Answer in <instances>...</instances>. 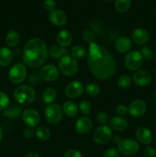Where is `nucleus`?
<instances>
[{
    "label": "nucleus",
    "mask_w": 156,
    "mask_h": 157,
    "mask_svg": "<svg viewBox=\"0 0 156 157\" xmlns=\"http://www.w3.org/2000/svg\"><path fill=\"white\" fill-rule=\"evenodd\" d=\"M15 100L22 105H30L36 99V92L33 87L28 84L19 85L14 90Z\"/></svg>",
    "instance_id": "nucleus-3"
},
{
    "label": "nucleus",
    "mask_w": 156,
    "mask_h": 157,
    "mask_svg": "<svg viewBox=\"0 0 156 157\" xmlns=\"http://www.w3.org/2000/svg\"><path fill=\"white\" fill-rule=\"evenodd\" d=\"M154 74H155V77H156V69H155V72H154Z\"/></svg>",
    "instance_id": "nucleus-50"
},
{
    "label": "nucleus",
    "mask_w": 156,
    "mask_h": 157,
    "mask_svg": "<svg viewBox=\"0 0 156 157\" xmlns=\"http://www.w3.org/2000/svg\"><path fill=\"white\" fill-rule=\"evenodd\" d=\"M57 98V91L52 87L45 89L42 94V100L44 104H50L55 101Z\"/></svg>",
    "instance_id": "nucleus-26"
},
{
    "label": "nucleus",
    "mask_w": 156,
    "mask_h": 157,
    "mask_svg": "<svg viewBox=\"0 0 156 157\" xmlns=\"http://www.w3.org/2000/svg\"><path fill=\"white\" fill-rule=\"evenodd\" d=\"M79 109L83 114L88 115L91 111V104L88 101H82L79 104Z\"/></svg>",
    "instance_id": "nucleus-34"
},
{
    "label": "nucleus",
    "mask_w": 156,
    "mask_h": 157,
    "mask_svg": "<svg viewBox=\"0 0 156 157\" xmlns=\"http://www.w3.org/2000/svg\"><path fill=\"white\" fill-rule=\"evenodd\" d=\"M113 137L111 129L106 125H102L96 129L93 135V139L96 144L102 145L106 144Z\"/></svg>",
    "instance_id": "nucleus-9"
},
{
    "label": "nucleus",
    "mask_w": 156,
    "mask_h": 157,
    "mask_svg": "<svg viewBox=\"0 0 156 157\" xmlns=\"http://www.w3.org/2000/svg\"><path fill=\"white\" fill-rule=\"evenodd\" d=\"M41 78L40 77V75L38 72H33L29 76V82L32 84H39L40 81H41Z\"/></svg>",
    "instance_id": "nucleus-38"
},
{
    "label": "nucleus",
    "mask_w": 156,
    "mask_h": 157,
    "mask_svg": "<svg viewBox=\"0 0 156 157\" xmlns=\"http://www.w3.org/2000/svg\"><path fill=\"white\" fill-rule=\"evenodd\" d=\"M26 157H41V156H39L38 153H35V152H30V153H28L27 155H26Z\"/></svg>",
    "instance_id": "nucleus-46"
},
{
    "label": "nucleus",
    "mask_w": 156,
    "mask_h": 157,
    "mask_svg": "<svg viewBox=\"0 0 156 157\" xmlns=\"http://www.w3.org/2000/svg\"><path fill=\"white\" fill-rule=\"evenodd\" d=\"M44 8L47 11H53L56 6V2L55 0H44Z\"/></svg>",
    "instance_id": "nucleus-40"
},
{
    "label": "nucleus",
    "mask_w": 156,
    "mask_h": 157,
    "mask_svg": "<svg viewBox=\"0 0 156 157\" xmlns=\"http://www.w3.org/2000/svg\"><path fill=\"white\" fill-rule=\"evenodd\" d=\"M96 120L99 122V124L104 125V124H106L109 121V117L106 112H99V113L96 116Z\"/></svg>",
    "instance_id": "nucleus-37"
},
{
    "label": "nucleus",
    "mask_w": 156,
    "mask_h": 157,
    "mask_svg": "<svg viewBox=\"0 0 156 157\" xmlns=\"http://www.w3.org/2000/svg\"><path fill=\"white\" fill-rule=\"evenodd\" d=\"M2 137H3V130H2V128L0 127V141L2 140Z\"/></svg>",
    "instance_id": "nucleus-48"
},
{
    "label": "nucleus",
    "mask_w": 156,
    "mask_h": 157,
    "mask_svg": "<svg viewBox=\"0 0 156 157\" xmlns=\"http://www.w3.org/2000/svg\"><path fill=\"white\" fill-rule=\"evenodd\" d=\"M39 75L42 80L51 82L58 78L59 71H58V67L54 64H46L41 67Z\"/></svg>",
    "instance_id": "nucleus-10"
},
{
    "label": "nucleus",
    "mask_w": 156,
    "mask_h": 157,
    "mask_svg": "<svg viewBox=\"0 0 156 157\" xmlns=\"http://www.w3.org/2000/svg\"><path fill=\"white\" fill-rule=\"evenodd\" d=\"M63 112L65 113L67 116L70 117H76L78 113V107L74 102L70 101H67L64 103L63 105Z\"/></svg>",
    "instance_id": "nucleus-23"
},
{
    "label": "nucleus",
    "mask_w": 156,
    "mask_h": 157,
    "mask_svg": "<svg viewBox=\"0 0 156 157\" xmlns=\"http://www.w3.org/2000/svg\"><path fill=\"white\" fill-rule=\"evenodd\" d=\"M136 137L137 140L144 145H148L152 142L153 136L150 130L146 127H139L136 132Z\"/></svg>",
    "instance_id": "nucleus-17"
},
{
    "label": "nucleus",
    "mask_w": 156,
    "mask_h": 157,
    "mask_svg": "<svg viewBox=\"0 0 156 157\" xmlns=\"http://www.w3.org/2000/svg\"><path fill=\"white\" fill-rule=\"evenodd\" d=\"M103 157H119V151L115 148H110L105 152Z\"/></svg>",
    "instance_id": "nucleus-41"
},
{
    "label": "nucleus",
    "mask_w": 156,
    "mask_h": 157,
    "mask_svg": "<svg viewBox=\"0 0 156 157\" xmlns=\"http://www.w3.org/2000/svg\"><path fill=\"white\" fill-rule=\"evenodd\" d=\"M47 57V48L42 39L34 38L29 40L24 46L23 61L30 67H39L44 64Z\"/></svg>",
    "instance_id": "nucleus-2"
},
{
    "label": "nucleus",
    "mask_w": 156,
    "mask_h": 157,
    "mask_svg": "<svg viewBox=\"0 0 156 157\" xmlns=\"http://www.w3.org/2000/svg\"><path fill=\"white\" fill-rule=\"evenodd\" d=\"M140 53L143 59L146 60V61H151L154 58V53L149 47L142 48Z\"/></svg>",
    "instance_id": "nucleus-35"
},
{
    "label": "nucleus",
    "mask_w": 156,
    "mask_h": 157,
    "mask_svg": "<svg viewBox=\"0 0 156 157\" xmlns=\"http://www.w3.org/2000/svg\"><path fill=\"white\" fill-rule=\"evenodd\" d=\"M45 119L49 124H58L61 121L64 115L62 108L57 104H50L45 108Z\"/></svg>",
    "instance_id": "nucleus-5"
},
{
    "label": "nucleus",
    "mask_w": 156,
    "mask_h": 157,
    "mask_svg": "<svg viewBox=\"0 0 156 157\" xmlns=\"http://www.w3.org/2000/svg\"><path fill=\"white\" fill-rule=\"evenodd\" d=\"M128 112V107L125 105H124V104H119V105H118L116 108V113H117L119 117L125 116Z\"/></svg>",
    "instance_id": "nucleus-39"
},
{
    "label": "nucleus",
    "mask_w": 156,
    "mask_h": 157,
    "mask_svg": "<svg viewBox=\"0 0 156 157\" xmlns=\"http://www.w3.org/2000/svg\"><path fill=\"white\" fill-rule=\"evenodd\" d=\"M143 60L140 52L132 51L125 55L124 63H125V67L128 70L133 71L139 70L142 67V64H143Z\"/></svg>",
    "instance_id": "nucleus-8"
},
{
    "label": "nucleus",
    "mask_w": 156,
    "mask_h": 157,
    "mask_svg": "<svg viewBox=\"0 0 156 157\" xmlns=\"http://www.w3.org/2000/svg\"><path fill=\"white\" fill-rule=\"evenodd\" d=\"M87 63L90 71L99 80L110 79L116 70V62L113 55L94 41L89 44Z\"/></svg>",
    "instance_id": "nucleus-1"
},
{
    "label": "nucleus",
    "mask_w": 156,
    "mask_h": 157,
    "mask_svg": "<svg viewBox=\"0 0 156 157\" xmlns=\"http://www.w3.org/2000/svg\"><path fill=\"white\" fill-rule=\"evenodd\" d=\"M10 100L5 92L0 90V110H5L9 107Z\"/></svg>",
    "instance_id": "nucleus-33"
},
{
    "label": "nucleus",
    "mask_w": 156,
    "mask_h": 157,
    "mask_svg": "<svg viewBox=\"0 0 156 157\" xmlns=\"http://www.w3.org/2000/svg\"><path fill=\"white\" fill-rule=\"evenodd\" d=\"M93 128V122L87 117H82L76 121L75 130L79 134H87Z\"/></svg>",
    "instance_id": "nucleus-16"
},
{
    "label": "nucleus",
    "mask_w": 156,
    "mask_h": 157,
    "mask_svg": "<svg viewBox=\"0 0 156 157\" xmlns=\"http://www.w3.org/2000/svg\"><path fill=\"white\" fill-rule=\"evenodd\" d=\"M154 97H155V99H156V90H155V93H154Z\"/></svg>",
    "instance_id": "nucleus-49"
},
{
    "label": "nucleus",
    "mask_w": 156,
    "mask_h": 157,
    "mask_svg": "<svg viewBox=\"0 0 156 157\" xmlns=\"http://www.w3.org/2000/svg\"><path fill=\"white\" fill-rule=\"evenodd\" d=\"M21 107H18V106H12L9 108L6 109L4 111L2 112V115L5 117L12 118V119H15L18 118V117L21 115Z\"/></svg>",
    "instance_id": "nucleus-27"
},
{
    "label": "nucleus",
    "mask_w": 156,
    "mask_h": 157,
    "mask_svg": "<svg viewBox=\"0 0 156 157\" xmlns=\"http://www.w3.org/2000/svg\"><path fill=\"white\" fill-rule=\"evenodd\" d=\"M20 41L19 34L15 31H9L6 37V42L10 48H15L18 44Z\"/></svg>",
    "instance_id": "nucleus-24"
},
{
    "label": "nucleus",
    "mask_w": 156,
    "mask_h": 157,
    "mask_svg": "<svg viewBox=\"0 0 156 157\" xmlns=\"http://www.w3.org/2000/svg\"><path fill=\"white\" fill-rule=\"evenodd\" d=\"M57 42L59 46L62 48H67L72 43V35L68 31L61 30L57 35Z\"/></svg>",
    "instance_id": "nucleus-20"
},
{
    "label": "nucleus",
    "mask_w": 156,
    "mask_h": 157,
    "mask_svg": "<svg viewBox=\"0 0 156 157\" xmlns=\"http://www.w3.org/2000/svg\"><path fill=\"white\" fill-rule=\"evenodd\" d=\"M85 90L90 96H96L100 92V88L95 83H90V84H87L86 85Z\"/></svg>",
    "instance_id": "nucleus-32"
},
{
    "label": "nucleus",
    "mask_w": 156,
    "mask_h": 157,
    "mask_svg": "<svg viewBox=\"0 0 156 157\" xmlns=\"http://www.w3.org/2000/svg\"><path fill=\"white\" fill-rule=\"evenodd\" d=\"M132 82V78L129 75H122L118 79L117 84L119 87L125 89L129 87L131 85Z\"/></svg>",
    "instance_id": "nucleus-31"
},
{
    "label": "nucleus",
    "mask_w": 156,
    "mask_h": 157,
    "mask_svg": "<svg viewBox=\"0 0 156 157\" xmlns=\"http://www.w3.org/2000/svg\"><path fill=\"white\" fill-rule=\"evenodd\" d=\"M12 53L14 54V55H19L20 54H21V50H19V49H15V51H14V52H12Z\"/></svg>",
    "instance_id": "nucleus-47"
},
{
    "label": "nucleus",
    "mask_w": 156,
    "mask_h": 157,
    "mask_svg": "<svg viewBox=\"0 0 156 157\" xmlns=\"http://www.w3.org/2000/svg\"><path fill=\"white\" fill-rule=\"evenodd\" d=\"M27 77V69L22 64H16L12 66L9 71V78L15 84H21Z\"/></svg>",
    "instance_id": "nucleus-7"
},
{
    "label": "nucleus",
    "mask_w": 156,
    "mask_h": 157,
    "mask_svg": "<svg viewBox=\"0 0 156 157\" xmlns=\"http://www.w3.org/2000/svg\"><path fill=\"white\" fill-rule=\"evenodd\" d=\"M13 53L8 48H0V66L7 67L12 61Z\"/></svg>",
    "instance_id": "nucleus-21"
},
{
    "label": "nucleus",
    "mask_w": 156,
    "mask_h": 157,
    "mask_svg": "<svg viewBox=\"0 0 156 157\" xmlns=\"http://www.w3.org/2000/svg\"><path fill=\"white\" fill-rule=\"evenodd\" d=\"M87 50L82 45H76L71 49V56L76 58H82L87 55Z\"/></svg>",
    "instance_id": "nucleus-30"
},
{
    "label": "nucleus",
    "mask_w": 156,
    "mask_h": 157,
    "mask_svg": "<svg viewBox=\"0 0 156 157\" xmlns=\"http://www.w3.org/2000/svg\"><path fill=\"white\" fill-rule=\"evenodd\" d=\"M112 139H113V142L114 143V144H119L121 140V138L119 135H115V136H113Z\"/></svg>",
    "instance_id": "nucleus-45"
},
{
    "label": "nucleus",
    "mask_w": 156,
    "mask_h": 157,
    "mask_svg": "<svg viewBox=\"0 0 156 157\" xmlns=\"http://www.w3.org/2000/svg\"><path fill=\"white\" fill-rule=\"evenodd\" d=\"M58 67L63 75L71 77L76 75L79 70V66L76 60L71 55L63 56L58 63Z\"/></svg>",
    "instance_id": "nucleus-4"
},
{
    "label": "nucleus",
    "mask_w": 156,
    "mask_h": 157,
    "mask_svg": "<svg viewBox=\"0 0 156 157\" xmlns=\"http://www.w3.org/2000/svg\"><path fill=\"white\" fill-rule=\"evenodd\" d=\"M64 157H83L80 151L76 150H69L65 152Z\"/></svg>",
    "instance_id": "nucleus-42"
},
{
    "label": "nucleus",
    "mask_w": 156,
    "mask_h": 157,
    "mask_svg": "<svg viewBox=\"0 0 156 157\" xmlns=\"http://www.w3.org/2000/svg\"><path fill=\"white\" fill-rule=\"evenodd\" d=\"M23 135L27 139H30V138L33 137L34 135H35V130L32 127H28V128H25L24 130Z\"/></svg>",
    "instance_id": "nucleus-44"
},
{
    "label": "nucleus",
    "mask_w": 156,
    "mask_h": 157,
    "mask_svg": "<svg viewBox=\"0 0 156 157\" xmlns=\"http://www.w3.org/2000/svg\"><path fill=\"white\" fill-rule=\"evenodd\" d=\"M131 6V0H115V8L121 13L127 12Z\"/></svg>",
    "instance_id": "nucleus-28"
},
{
    "label": "nucleus",
    "mask_w": 156,
    "mask_h": 157,
    "mask_svg": "<svg viewBox=\"0 0 156 157\" xmlns=\"http://www.w3.org/2000/svg\"><path fill=\"white\" fill-rule=\"evenodd\" d=\"M132 38L136 44L142 45V44H145L148 41L149 35L146 30L139 28V29H136L132 32Z\"/></svg>",
    "instance_id": "nucleus-18"
},
{
    "label": "nucleus",
    "mask_w": 156,
    "mask_h": 157,
    "mask_svg": "<svg viewBox=\"0 0 156 157\" xmlns=\"http://www.w3.org/2000/svg\"><path fill=\"white\" fill-rule=\"evenodd\" d=\"M84 87L81 82L73 81L69 83L65 88V94L69 98H76L84 93Z\"/></svg>",
    "instance_id": "nucleus-13"
},
{
    "label": "nucleus",
    "mask_w": 156,
    "mask_h": 157,
    "mask_svg": "<svg viewBox=\"0 0 156 157\" xmlns=\"http://www.w3.org/2000/svg\"><path fill=\"white\" fill-rule=\"evenodd\" d=\"M140 147L139 143L133 139L121 140L118 144V151L125 156H132L139 152Z\"/></svg>",
    "instance_id": "nucleus-6"
},
{
    "label": "nucleus",
    "mask_w": 156,
    "mask_h": 157,
    "mask_svg": "<svg viewBox=\"0 0 156 157\" xmlns=\"http://www.w3.org/2000/svg\"><path fill=\"white\" fill-rule=\"evenodd\" d=\"M145 157H155L156 156V150L153 147H148L145 150Z\"/></svg>",
    "instance_id": "nucleus-43"
},
{
    "label": "nucleus",
    "mask_w": 156,
    "mask_h": 157,
    "mask_svg": "<svg viewBox=\"0 0 156 157\" xmlns=\"http://www.w3.org/2000/svg\"><path fill=\"white\" fill-rule=\"evenodd\" d=\"M35 135L37 138L42 141H46L50 139V131L48 128L45 127H40L36 129Z\"/></svg>",
    "instance_id": "nucleus-29"
},
{
    "label": "nucleus",
    "mask_w": 156,
    "mask_h": 157,
    "mask_svg": "<svg viewBox=\"0 0 156 157\" xmlns=\"http://www.w3.org/2000/svg\"><path fill=\"white\" fill-rule=\"evenodd\" d=\"M67 53H68L67 49L58 45H52L51 47L50 48L48 52L49 55H50L52 58H54V59L60 58H61L63 56H64V55H67Z\"/></svg>",
    "instance_id": "nucleus-25"
},
{
    "label": "nucleus",
    "mask_w": 156,
    "mask_h": 157,
    "mask_svg": "<svg viewBox=\"0 0 156 157\" xmlns=\"http://www.w3.org/2000/svg\"><path fill=\"white\" fill-rule=\"evenodd\" d=\"M110 126L116 131H123L128 127V122L122 117H114L110 120Z\"/></svg>",
    "instance_id": "nucleus-22"
},
{
    "label": "nucleus",
    "mask_w": 156,
    "mask_h": 157,
    "mask_svg": "<svg viewBox=\"0 0 156 157\" xmlns=\"http://www.w3.org/2000/svg\"><path fill=\"white\" fill-rule=\"evenodd\" d=\"M49 20L54 25L61 27L65 25L67 21V16L65 12L60 9H54L49 14Z\"/></svg>",
    "instance_id": "nucleus-14"
},
{
    "label": "nucleus",
    "mask_w": 156,
    "mask_h": 157,
    "mask_svg": "<svg viewBox=\"0 0 156 157\" xmlns=\"http://www.w3.org/2000/svg\"><path fill=\"white\" fill-rule=\"evenodd\" d=\"M22 119L24 124L28 126V127H34L39 124L41 121V116L36 110L28 108L23 111Z\"/></svg>",
    "instance_id": "nucleus-11"
},
{
    "label": "nucleus",
    "mask_w": 156,
    "mask_h": 157,
    "mask_svg": "<svg viewBox=\"0 0 156 157\" xmlns=\"http://www.w3.org/2000/svg\"><path fill=\"white\" fill-rule=\"evenodd\" d=\"M115 48L119 53H125L131 49L132 41L127 37L121 36L116 41Z\"/></svg>",
    "instance_id": "nucleus-19"
},
{
    "label": "nucleus",
    "mask_w": 156,
    "mask_h": 157,
    "mask_svg": "<svg viewBox=\"0 0 156 157\" xmlns=\"http://www.w3.org/2000/svg\"><path fill=\"white\" fill-rule=\"evenodd\" d=\"M133 81L139 87H145L151 82V75L148 71L139 70L133 75Z\"/></svg>",
    "instance_id": "nucleus-15"
},
{
    "label": "nucleus",
    "mask_w": 156,
    "mask_h": 157,
    "mask_svg": "<svg viewBox=\"0 0 156 157\" xmlns=\"http://www.w3.org/2000/svg\"><path fill=\"white\" fill-rule=\"evenodd\" d=\"M128 113L133 117H141L147 111V104L142 100H136L128 107Z\"/></svg>",
    "instance_id": "nucleus-12"
},
{
    "label": "nucleus",
    "mask_w": 156,
    "mask_h": 157,
    "mask_svg": "<svg viewBox=\"0 0 156 157\" xmlns=\"http://www.w3.org/2000/svg\"><path fill=\"white\" fill-rule=\"evenodd\" d=\"M83 39L86 41V42L90 44L91 42H93L95 39V35L92 31L90 30H86L84 31L83 33Z\"/></svg>",
    "instance_id": "nucleus-36"
}]
</instances>
